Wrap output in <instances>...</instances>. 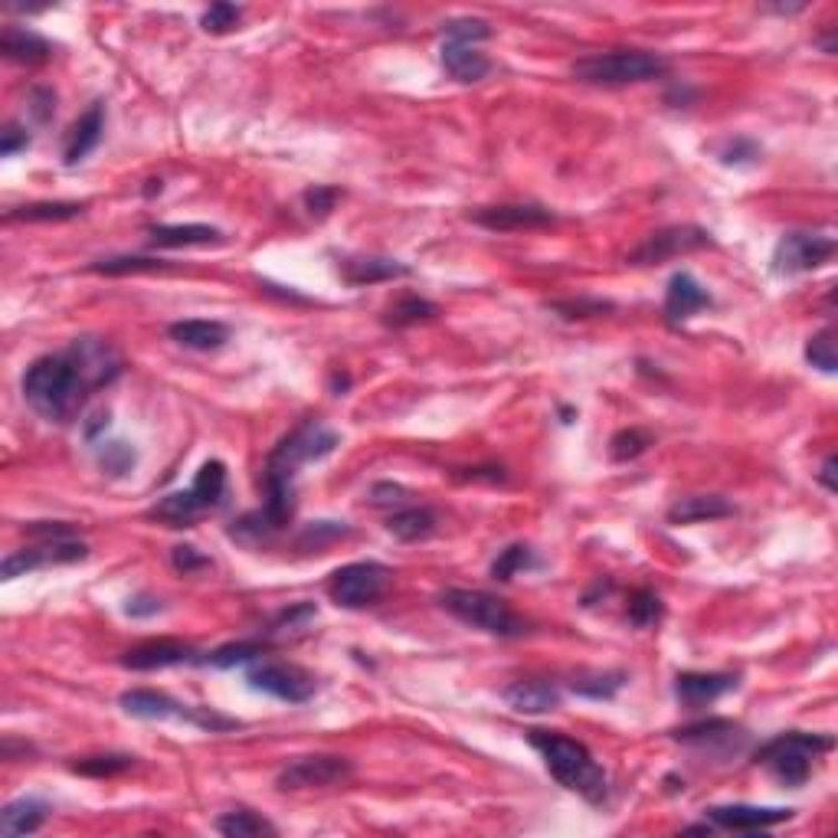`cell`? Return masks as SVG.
I'll use <instances>...</instances> for the list:
<instances>
[{
    "label": "cell",
    "mask_w": 838,
    "mask_h": 838,
    "mask_svg": "<svg viewBox=\"0 0 838 838\" xmlns=\"http://www.w3.org/2000/svg\"><path fill=\"white\" fill-rule=\"evenodd\" d=\"M158 609H161V602H158L154 597H148V593L131 597L128 599V606H124V612H128V616H134V619H138V616H154Z\"/></svg>",
    "instance_id": "cell-55"
},
{
    "label": "cell",
    "mask_w": 838,
    "mask_h": 838,
    "mask_svg": "<svg viewBox=\"0 0 838 838\" xmlns=\"http://www.w3.org/2000/svg\"><path fill=\"white\" fill-rule=\"evenodd\" d=\"M711 305H715L711 292L691 272H675L668 279V289H665V318H668V325H681V321L695 318L698 311H705Z\"/></svg>",
    "instance_id": "cell-20"
},
{
    "label": "cell",
    "mask_w": 838,
    "mask_h": 838,
    "mask_svg": "<svg viewBox=\"0 0 838 838\" xmlns=\"http://www.w3.org/2000/svg\"><path fill=\"white\" fill-rule=\"evenodd\" d=\"M102 131H106V106L96 102L82 119L72 124V131H69V138H66V151H62L66 164L72 168V164H79L86 154H92L96 144L102 141Z\"/></svg>",
    "instance_id": "cell-27"
},
{
    "label": "cell",
    "mask_w": 838,
    "mask_h": 838,
    "mask_svg": "<svg viewBox=\"0 0 838 838\" xmlns=\"http://www.w3.org/2000/svg\"><path fill=\"white\" fill-rule=\"evenodd\" d=\"M832 256H836V240L832 237L792 230L774 249V269L779 276H799V272H812V269L826 266Z\"/></svg>",
    "instance_id": "cell-13"
},
{
    "label": "cell",
    "mask_w": 838,
    "mask_h": 838,
    "mask_svg": "<svg viewBox=\"0 0 838 838\" xmlns=\"http://www.w3.org/2000/svg\"><path fill=\"white\" fill-rule=\"evenodd\" d=\"M836 747V740L829 734H806V730H786L774 740H767L754 760L770 770V777L789 786V789H799L806 779L812 777V764L829 754Z\"/></svg>",
    "instance_id": "cell-4"
},
{
    "label": "cell",
    "mask_w": 838,
    "mask_h": 838,
    "mask_svg": "<svg viewBox=\"0 0 838 838\" xmlns=\"http://www.w3.org/2000/svg\"><path fill=\"white\" fill-rule=\"evenodd\" d=\"M341 200V190L338 187H328V183H315V187H308L305 193H301V203H305V210L311 213V217H328L331 210H335V203Z\"/></svg>",
    "instance_id": "cell-49"
},
{
    "label": "cell",
    "mask_w": 838,
    "mask_h": 838,
    "mask_svg": "<svg viewBox=\"0 0 838 838\" xmlns=\"http://www.w3.org/2000/svg\"><path fill=\"white\" fill-rule=\"evenodd\" d=\"M720 164L727 168H744V164H757L760 161V144L750 138H724L715 144Z\"/></svg>",
    "instance_id": "cell-44"
},
{
    "label": "cell",
    "mask_w": 838,
    "mask_h": 838,
    "mask_svg": "<svg viewBox=\"0 0 838 838\" xmlns=\"http://www.w3.org/2000/svg\"><path fill=\"white\" fill-rule=\"evenodd\" d=\"M671 737L678 744H688V747H701V750H724V754H737L744 744H747V734L734 724V720L711 718V720H698V724H688V727H678L671 730Z\"/></svg>",
    "instance_id": "cell-19"
},
{
    "label": "cell",
    "mask_w": 838,
    "mask_h": 838,
    "mask_svg": "<svg viewBox=\"0 0 838 838\" xmlns=\"http://www.w3.org/2000/svg\"><path fill=\"white\" fill-rule=\"evenodd\" d=\"M403 276H410V269L397 259L358 256V259L341 262V279L348 286H373V282H390V279H403Z\"/></svg>",
    "instance_id": "cell-28"
},
{
    "label": "cell",
    "mask_w": 838,
    "mask_h": 838,
    "mask_svg": "<svg viewBox=\"0 0 838 838\" xmlns=\"http://www.w3.org/2000/svg\"><path fill=\"white\" fill-rule=\"evenodd\" d=\"M86 203H72V200H47V203H27V207H17L7 213L10 223H62V220H76L82 217Z\"/></svg>",
    "instance_id": "cell-33"
},
{
    "label": "cell",
    "mask_w": 838,
    "mask_h": 838,
    "mask_svg": "<svg viewBox=\"0 0 838 838\" xmlns=\"http://www.w3.org/2000/svg\"><path fill=\"white\" fill-rule=\"evenodd\" d=\"M217 832L227 838L279 836V829H276L266 816H259V812H252V809H233V812L220 816V819H217Z\"/></svg>",
    "instance_id": "cell-35"
},
{
    "label": "cell",
    "mask_w": 838,
    "mask_h": 838,
    "mask_svg": "<svg viewBox=\"0 0 838 838\" xmlns=\"http://www.w3.org/2000/svg\"><path fill=\"white\" fill-rule=\"evenodd\" d=\"M0 53L10 62H20V66H40V62L53 57V47H50L47 37H40L30 27H7L3 40H0Z\"/></svg>",
    "instance_id": "cell-26"
},
{
    "label": "cell",
    "mask_w": 838,
    "mask_h": 838,
    "mask_svg": "<svg viewBox=\"0 0 838 838\" xmlns=\"http://www.w3.org/2000/svg\"><path fill=\"white\" fill-rule=\"evenodd\" d=\"M439 60H442V69L462 82V86H472V82H481L488 72H491V60L481 53L479 47L472 43H456V40H442V50H439Z\"/></svg>",
    "instance_id": "cell-22"
},
{
    "label": "cell",
    "mask_w": 838,
    "mask_h": 838,
    "mask_svg": "<svg viewBox=\"0 0 838 838\" xmlns=\"http://www.w3.org/2000/svg\"><path fill=\"white\" fill-rule=\"evenodd\" d=\"M266 652V642L259 639H240V642H227L213 652L203 656V665H213V668H237V665H249Z\"/></svg>",
    "instance_id": "cell-38"
},
{
    "label": "cell",
    "mask_w": 838,
    "mask_h": 838,
    "mask_svg": "<svg viewBox=\"0 0 838 838\" xmlns=\"http://www.w3.org/2000/svg\"><path fill=\"white\" fill-rule=\"evenodd\" d=\"M151 246L154 249H183V246H213L223 242V233L207 223H164L151 227Z\"/></svg>",
    "instance_id": "cell-29"
},
{
    "label": "cell",
    "mask_w": 838,
    "mask_h": 838,
    "mask_svg": "<svg viewBox=\"0 0 838 838\" xmlns=\"http://www.w3.org/2000/svg\"><path fill=\"white\" fill-rule=\"evenodd\" d=\"M390 570L377 560H358L345 563L331 573L328 580V597L335 599L341 609H367L387 593Z\"/></svg>",
    "instance_id": "cell-8"
},
{
    "label": "cell",
    "mask_w": 838,
    "mask_h": 838,
    "mask_svg": "<svg viewBox=\"0 0 838 838\" xmlns=\"http://www.w3.org/2000/svg\"><path fill=\"white\" fill-rule=\"evenodd\" d=\"M806 360L822 370V373H836L838 370V348H836V331L832 328H822L819 335H812L806 341Z\"/></svg>",
    "instance_id": "cell-42"
},
{
    "label": "cell",
    "mask_w": 838,
    "mask_h": 838,
    "mask_svg": "<svg viewBox=\"0 0 838 838\" xmlns=\"http://www.w3.org/2000/svg\"><path fill=\"white\" fill-rule=\"evenodd\" d=\"M69 355L82 367V373L92 383V390H102V387L116 383L121 377V370H124V360L116 351V345L106 341V338H89V335L76 338L69 345Z\"/></svg>",
    "instance_id": "cell-15"
},
{
    "label": "cell",
    "mask_w": 838,
    "mask_h": 838,
    "mask_svg": "<svg viewBox=\"0 0 838 838\" xmlns=\"http://www.w3.org/2000/svg\"><path fill=\"white\" fill-rule=\"evenodd\" d=\"M432 318H439V305H436V301L419 299V296H403V299H397L387 308L383 325L400 331V328L426 325V321H432Z\"/></svg>",
    "instance_id": "cell-34"
},
{
    "label": "cell",
    "mask_w": 838,
    "mask_h": 838,
    "mask_svg": "<svg viewBox=\"0 0 838 838\" xmlns=\"http://www.w3.org/2000/svg\"><path fill=\"white\" fill-rule=\"evenodd\" d=\"M531 567H538L535 550H531L528 543H511V547L498 550V557H495V563H491V577H495L498 583H508L511 577H518L521 570H531Z\"/></svg>",
    "instance_id": "cell-37"
},
{
    "label": "cell",
    "mask_w": 838,
    "mask_h": 838,
    "mask_svg": "<svg viewBox=\"0 0 838 838\" xmlns=\"http://www.w3.org/2000/svg\"><path fill=\"white\" fill-rule=\"evenodd\" d=\"M819 481L826 485V491H838L836 456H826V462H822V469H819Z\"/></svg>",
    "instance_id": "cell-57"
},
{
    "label": "cell",
    "mask_w": 838,
    "mask_h": 838,
    "mask_svg": "<svg viewBox=\"0 0 838 838\" xmlns=\"http://www.w3.org/2000/svg\"><path fill=\"white\" fill-rule=\"evenodd\" d=\"M469 220L491 233H521V230H540V227L557 223V213L538 203H495V207L472 210Z\"/></svg>",
    "instance_id": "cell-14"
},
{
    "label": "cell",
    "mask_w": 838,
    "mask_h": 838,
    "mask_svg": "<svg viewBox=\"0 0 838 838\" xmlns=\"http://www.w3.org/2000/svg\"><path fill=\"white\" fill-rule=\"evenodd\" d=\"M119 705L128 718H138V720L178 718V720H190V724H197V727H203V730H230V727H237V720L220 718V715H213V711H200V708H187V705L174 701L171 695L154 691V688H131V691H124V695H121Z\"/></svg>",
    "instance_id": "cell-7"
},
{
    "label": "cell",
    "mask_w": 838,
    "mask_h": 838,
    "mask_svg": "<svg viewBox=\"0 0 838 838\" xmlns=\"http://www.w3.org/2000/svg\"><path fill=\"white\" fill-rule=\"evenodd\" d=\"M187 661H200V656L193 646H187L180 639H148L121 656V665L131 671H158V668L187 665Z\"/></svg>",
    "instance_id": "cell-18"
},
{
    "label": "cell",
    "mask_w": 838,
    "mask_h": 838,
    "mask_svg": "<svg viewBox=\"0 0 838 838\" xmlns=\"http://www.w3.org/2000/svg\"><path fill=\"white\" fill-rule=\"evenodd\" d=\"M246 681L262 691V695H272L279 701H289V705H305L315 698V678L292 665V661H262L256 668H249Z\"/></svg>",
    "instance_id": "cell-11"
},
{
    "label": "cell",
    "mask_w": 838,
    "mask_h": 838,
    "mask_svg": "<svg viewBox=\"0 0 838 838\" xmlns=\"http://www.w3.org/2000/svg\"><path fill=\"white\" fill-rule=\"evenodd\" d=\"M737 685H740V678L730 671H681L675 678V698L681 708L701 711V708L720 701L724 695H730Z\"/></svg>",
    "instance_id": "cell-16"
},
{
    "label": "cell",
    "mask_w": 838,
    "mask_h": 838,
    "mask_svg": "<svg viewBox=\"0 0 838 838\" xmlns=\"http://www.w3.org/2000/svg\"><path fill=\"white\" fill-rule=\"evenodd\" d=\"M370 505L373 508H403L407 505V498H410V491L403 488V485H397V481H377V485H370Z\"/></svg>",
    "instance_id": "cell-51"
},
{
    "label": "cell",
    "mask_w": 838,
    "mask_h": 838,
    "mask_svg": "<svg viewBox=\"0 0 838 838\" xmlns=\"http://www.w3.org/2000/svg\"><path fill=\"white\" fill-rule=\"evenodd\" d=\"M577 82L587 86H639V82H652L668 72V60L649 50H612V53H593L583 57L570 66Z\"/></svg>",
    "instance_id": "cell-5"
},
{
    "label": "cell",
    "mask_w": 838,
    "mask_h": 838,
    "mask_svg": "<svg viewBox=\"0 0 838 838\" xmlns=\"http://www.w3.org/2000/svg\"><path fill=\"white\" fill-rule=\"evenodd\" d=\"M89 269L99 276H128V272L134 276V272H161L168 269V262L151 259V256H116V259H99Z\"/></svg>",
    "instance_id": "cell-40"
},
{
    "label": "cell",
    "mask_w": 838,
    "mask_h": 838,
    "mask_svg": "<svg viewBox=\"0 0 838 838\" xmlns=\"http://www.w3.org/2000/svg\"><path fill=\"white\" fill-rule=\"evenodd\" d=\"M705 819L718 829H730V832H760V829H770L779 822H789L792 809H782V806H715L705 812Z\"/></svg>",
    "instance_id": "cell-17"
},
{
    "label": "cell",
    "mask_w": 838,
    "mask_h": 838,
    "mask_svg": "<svg viewBox=\"0 0 838 838\" xmlns=\"http://www.w3.org/2000/svg\"><path fill=\"white\" fill-rule=\"evenodd\" d=\"M242 20V7L237 3H213L203 17H200V27L207 30V33H230V30H237V23Z\"/></svg>",
    "instance_id": "cell-46"
},
{
    "label": "cell",
    "mask_w": 838,
    "mask_h": 838,
    "mask_svg": "<svg viewBox=\"0 0 838 838\" xmlns=\"http://www.w3.org/2000/svg\"><path fill=\"white\" fill-rule=\"evenodd\" d=\"M734 505L724 495H688L678 498L668 508V525H701V521H718V518H730Z\"/></svg>",
    "instance_id": "cell-25"
},
{
    "label": "cell",
    "mask_w": 838,
    "mask_h": 838,
    "mask_svg": "<svg viewBox=\"0 0 838 838\" xmlns=\"http://www.w3.org/2000/svg\"><path fill=\"white\" fill-rule=\"evenodd\" d=\"M456 479H466V481H481V479L505 481V479H508V476H505V469L491 466V469H459V472H456Z\"/></svg>",
    "instance_id": "cell-56"
},
{
    "label": "cell",
    "mask_w": 838,
    "mask_h": 838,
    "mask_svg": "<svg viewBox=\"0 0 838 838\" xmlns=\"http://www.w3.org/2000/svg\"><path fill=\"white\" fill-rule=\"evenodd\" d=\"M626 685V675L622 671H597V675H587V678H577L573 681V691L580 698H593V701H609L616 698V691Z\"/></svg>",
    "instance_id": "cell-41"
},
{
    "label": "cell",
    "mask_w": 838,
    "mask_h": 838,
    "mask_svg": "<svg viewBox=\"0 0 838 838\" xmlns=\"http://www.w3.org/2000/svg\"><path fill=\"white\" fill-rule=\"evenodd\" d=\"M30 148V131L20 128V124H7L3 128V138H0V154L3 158H13L17 151H27Z\"/></svg>",
    "instance_id": "cell-52"
},
{
    "label": "cell",
    "mask_w": 838,
    "mask_h": 838,
    "mask_svg": "<svg viewBox=\"0 0 838 838\" xmlns=\"http://www.w3.org/2000/svg\"><path fill=\"white\" fill-rule=\"evenodd\" d=\"M348 535H351V528H348L345 521H318V525H308V528L301 531L299 543L301 547H308V550H321V547L348 538Z\"/></svg>",
    "instance_id": "cell-45"
},
{
    "label": "cell",
    "mask_w": 838,
    "mask_h": 838,
    "mask_svg": "<svg viewBox=\"0 0 838 838\" xmlns=\"http://www.w3.org/2000/svg\"><path fill=\"white\" fill-rule=\"evenodd\" d=\"M553 315L573 321V318H593V315H602V311H612V301L602 299H563V301H550L547 305Z\"/></svg>",
    "instance_id": "cell-47"
},
{
    "label": "cell",
    "mask_w": 838,
    "mask_h": 838,
    "mask_svg": "<svg viewBox=\"0 0 838 838\" xmlns=\"http://www.w3.org/2000/svg\"><path fill=\"white\" fill-rule=\"evenodd\" d=\"M708 246H715V240L701 227H665L639 242L629 252V262L632 266H661L668 259H678V256H688V252H698Z\"/></svg>",
    "instance_id": "cell-12"
},
{
    "label": "cell",
    "mask_w": 838,
    "mask_h": 838,
    "mask_svg": "<svg viewBox=\"0 0 838 838\" xmlns=\"http://www.w3.org/2000/svg\"><path fill=\"white\" fill-rule=\"evenodd\" d=\"M168 335L171 341H178L180 348H190V351H217L230 341V328L223 321H207V318L174 321Z\"/></svg>",
    "instance_id": "cell-24"
},
{
    "label": "cell",
    "mask_w": 838,
    "mask_h": 838,
    "mask_svg": "<svg viewBox=\"0 0 838 838\" xmlns=\"http://www.w3.org/2000/svg\"><path fill=\"white\" fill-rule=\"evenodd\" d=\"M528 740L543 757L547 774L563 789L583 796L590 806H602L609 799V777L587 744H580L567 734H557V730H528Z\"/></svg>",
    "instance_id": "cell-3"
},
{
    "label": "cell",
    "mask_w": 838,
    "mask_h": 838,
    "mask_svg": "<svg viewBox=\"0 0 838 838\" xmlns=\"http://www.w3.org/2000/svg\"><path fill=\"white\" fill-rule=\"evenodd\" d=\"M341 436L335 429H328L321 419H305L296 426L266 459L262 469V485H266V501L262 508L249 511L230 528V538L242 543H262L272 540L279 531H286V525L296 515V479H299L301 466L328 459L338 449Z\"/></svg>",
    "instance_id": "cell-1"
},
{
    "label": "cell",
    "mask_w": 838,
    "mask_h": 838,
    "mask_svg": "<svg viewBox=\"0 0 838 838\" xmlns=\"http://www.w3.org/2000/svg\"><path fill=\"white\" fill-rule=\"evenodd\" d=\"M442 37H446V40H456V43H472V47H479L481 40H488V37H491V27H488L485 20L466 17V20H452V23H446Z\"/></svg>",
    "instance_id": "cell-48"
},
{
    "label": "cell",
    "mask_w": 838,
    "mask_h": 838,
    "mask_svg": "<svg viewBox=\"0 0 838 838\" xmlns=\"http://www.w3.org/2000/svg\"><path fill=\"white\" fill-rule=\"evenodd\" d=\"M50 819V802L37 799V796H20L13 802L3 806L0 812V832L3 836H33L43 829V822Z\"/></svg>",
    "instance_id": "cell-23"
},
{
    "label": "cell",
    "mask_w": 838,
    "mask_h": 838,
    "mask_svg": "<svg viewBox=\"0 0 838 838\" xmlns=\"http://www.w3.org/2000/svg\"><path fill=\"white\" fill-rule=\"evenodd\" d=\"M348 383H351V377H341V373H335V377H331V390H338V393H341V390H348Z\"/></svg>",
    "instance_id": "cell-58"
},
{
    "label": "cell",
    "mask_w": 838,
    "mask_h": 838,
    "mask_svg": "<svg viewBox=\"0 0 838 838\" xmlns=\"http://www.w3.org/2000/svg\"><path fill=\"white\" fill-rule=\"evenodd\" d=\"M89 557V547L79 538H37L33 547H23V550H13L3 557V580H17V577H27V573H37V570H47V567H66V563H79Z\"/></svg>",
    "instance_id": "cell-9"
},
{
    "label": "cell",
    "mask_w": 838,
    "mask_h": 838,
    "mask_svg": "<svg viewBox=\"0 0 838 838\" xmlns=\"http://www.w3.org/2000/svg\"><path fill=\"white\" fill-rule=\"evenodd\" d=\"M661 616H665V606L656 590H636L632 599H629V622L636 629H652L659 626Z\"/></svg>",
    "instance_id": "cell-43"
},
{
    "label": "cell",
    "mask_w": 838,
    "mask_h": 838,
    "mask_svg": "<svg viewBox=\"0 0 838 838\" xmlns=\"http://www.w3.org/2000/svg\"><path fill=\"white\" fill-rule=\"evenodd\" d=\"M99 462H102V469H106L112 479H121V476H128V472L134 469V449L124 446V442H109V446L99 452Z\"/></svg>",
    "instance_id": "cell-50"
},
{
    "label": "cell",
    "mask_w": 838,
    "mask_h": 838,
    "mask_svg": "<svg viewBox=\"0 0 838 838\" xmlns=\"http://www.w3.org/2000/svg\"><path fill=\"white\" fill-rule=\"evenodd\" d=\"M436 511L426 508V505H403L397 508L390 518H387V531L403 543H413V540H426L436 535Z\"/></svg>",
    "instance_id": "cell-30"
},
{
    "label": "cell",
    "mask_w": 838,
    "mask_h": 838,
    "mask_svg": "<svg viewBox=\"0 0 838 838\" xmlns=\"http://www.w3.org/2000/svg\"><path fill=\"white\" fill-rule=\"evenodd\" d=\"M652 442H656V439H652L649 429L629 426V429H619V432L609 439V456H612V462H632V459H639Z\"/></svg>",
    "instance_id": "cell-39"
},
{
    "label": "cell",
    "mask_w": 838,
    "mask_h": 838,
    "mask_svg": "<svg viewBox=\"0 0 838 838\" xmlns=\"http://www.w3.org/2000/svg\"><path fill=\"white\" fill-rule=\"evenodd\" d=\"M190 495L197 498V505L203 508V515L213 511V508H220L223 495H227V466L220 459L203 462L200 472H197V479L190 485Z\"/></svg>",
    "instance_id": "cell-31"
},
{
    "label": "cell",
    "mask_w": 838,
    "mask_h": 838,
    "mask_svg": "<svg viewBox=\"0 0 838 838\" xmlns=\"http://www.w3.org/2000/svg\"><path fill=\"white\" fill-rule=\"evenodd\" d=\"M174 567H178L180 573H193V570L210 567V560H207V557H200V553H197V547H174Z\"/></svg>",
    "instance_id": "cell-54"
},
{
    "label": "cell",
    "mask_w": 838,
    "mask_h": 838,
    "mask_svg": "<svg viewBox=\"0 0 838 838\" xmlns=\"http://www.w3.org/2000/svg\"><path fill=\"white\" fill-rule=\"evenodd\" d=\"M148 515H151L154 521L168 525V528H190V525L203 515V508L197 505V498H193L190 488H187V491H171V495H164Z\"/></svg>",
    "instance_id": "cell-32"
},
{
    "label": "cell",
    "mask_w": 838,
    "mask_h": 838,
    "mask_svg": "<svg viewBox=\"0 0 838 838\" xmlns=\"http://www.w3.org/2000/svg\"><path fill=\"white\" fill-rule=\"evenodd\" d=\"M134 767H138V757H131V754H99V757H82V760L69 764L72 774L92 779L121 777V774H128Z\"/></svg>",
    "instance_id": "cell-36"
},
{
    "label": "cell",
    "mask_w": 838,
    "mask_h": 838,
    "mask_svg": "<svg viewBox=\"0 0 838 838\" xmlns=\"http://www.w3.org/2000/svg\"><path fill=\"white\" fill-rule=\"evenodd\" d=\"M355 777V764L348 757H335V754H315V757H299L292 764H286L276 777V786L282 792H299V789H328V786H341Z\"/></svg>",
    "instance_id": "cell-10"
},
{
    "label": "cell",
    "mask_w": 838,
    "mask_h": 838,
    "mask_svg": "<svg viewBox=\"0 0 838 838\" xmlns=\"http://www.w3.org/2000/svg\"><path fill=\"white\" fill-rule=\"evenodd\" d=\"M439 606L452 619H459L479 632H488V636H498V639H518L528 632V619H521L505 599L491 597L485 590H459V587L446 590L439 597Z\"/></svg>",
    "instance_id": "cell-6"
},
{
    "label": "cell",
    "mask_w": 838,
    "mask_h": 838,
    "mask_svg": "<svg viewBox=\"0 0 838 838\" xmlns=\"http://www.w3.org/2000/svg\"><path fill=\"white\" fill-rule=\"evenodd\" d=\"M30 112L37 116V121H50L57 112V96L53 89H33L30 92Z\"/></svg>",
    "instance_id": "cell-53"
},
{
    "label": "cell",
    "mask_w": 838,
    "mask_h": 838,
    "mask_svg": "<svg viewBox=\"0 0 838 838\" xmlns=\"http://www.w3.org/2000/svg\"><path fill=\"white\" fill-rule=\"evenodd\" d=\"M20 387H23V400L30 403V410L47 422H72L82 413V407L92 393V383L86 380L82 367L76 363L69 351L43 355V358L33 360L27 367Z\"/></svg>",
    "instance_id": "cell-2"
},
{
    "label": "cell",
    "mask_w": 838,
    "mask_h": 838,
    "mask_svg": "<svg viewBox=\"0 0 838 838\" xmlns=\"http://www.w3.org/2000/svg\"><path fill=\"white\" fill-rule=\"evenodd\" d=\"M501 698L518 711V715H550L560 708L563 695L553 681H540V678H528V681H515L501 691Z\"/></svg>",
    "instance_id": "cell-21"
}]
</instances>
